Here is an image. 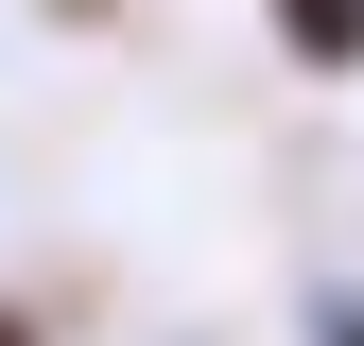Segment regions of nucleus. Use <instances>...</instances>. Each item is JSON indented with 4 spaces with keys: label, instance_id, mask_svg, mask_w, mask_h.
I'll use <instances>...</instances> for the list:
<instances>
[{
    "label": "nucleus",
    "instance_id": "f03ea898",
    "mask_svg": "<svg viewBox=\"0 0 364 346\" xmlns=\"http://www.w3.org/2000/svg\"><path fill=\"white\" fill-rule=\"evenodd\" d=\"M312 346H364V294H347V277L312 294Z\"/></svg>",
    "mask_w": 364,
    "mask_h": 346
},
{
    "label": "nucleus",
    "instance_id": "7ed1b4c3",
    "mask_svg": "<svg viewBox=\"0 0 364 346\" xmlns=\"http://www.w3.org/2000/svg\"><path fill=\"white\" fill-rule=\"evenodd\" d=\"M0 346H53V312H35V294H0Z\"/></svg>",
    "mask_w": 364,
    "mask_h": 346
},
{
    "label": "nucleus",
    "instance_id": "20e7f679",
    "mask_svg": "<svg viewBox=\"0 0 364 346\" xmlns=\"http://www.w3.org/2000/svg\"><path fill=\"white\" fill-rule=\"evenodd\" d=\"M70 18H87V0H70Z\"/></svg>",
    "mask_w": 364,
    "mask_h": 346
},
{
    "label": "nucleus",
    "instance_id": "f257e3e1",
    "mask_svg": "<svg viewBox=\"0 0 364 346\" xmlns=\"http://www.w3.org/2000/svg\"><path fill=\"white\" fill-rule=\"evenodd\" d=\"M260 35H278L312 86H347V69H364V0H260Z\"/></svg>",
    "mask_w": 364,
    "mask_h": 346
}]
</instances>
